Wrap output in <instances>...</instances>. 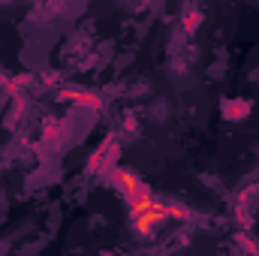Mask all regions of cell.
<instances>
[{
	"label": "cell",
	"mask_w": 259,
	"mask_h": 256,
	"mask_svg": "<svg viewBox=\"0 0 259 256\" xmlns=\"http://www.w3.org/2000/svg\"><path fill=\"white\" fill-rule=\"evenodd\" d=\"M175 217H187V211L181 208V205H169V202H160V199H154L142 214H136V217H130V223L139 229V235H151L160 223H166V220H175Z\"/></svg>",
	"instance_id": "cell-1"
},
{
	"label": "cell",
	"mask_w": 259,
	"mask_h": 256,
	"mask_svg": "<svg viewBox=\"0 0 259 256\" xmlns=\"http://www.w3.org/2000/svg\"><path fill=\"white\" fill-rule=\"evenodd\" d=\"M112 181H115V187L124 193V196H130V193L142 184V178H139L136 172H130V169H118V172L112 175Z\"/></svg>",
	"instance_id": "cell-2"
},
{
	"label": "cell",
	"mask_w": 259,
	"mask_h": 256,
	"mask_svg": "<svg viewBox=\"0 0 259 256\" xmlns=\"http://www.w3.org/2000/svg\"><path fill=\"white\" fill-rule=\"evenodd\" d=\"M69 97H72L75 103H81V106H94V109L100 106V100H97L94 94H69Z\"/></svg>",
	"instance_id": "cell-3"
}]
</instances>
